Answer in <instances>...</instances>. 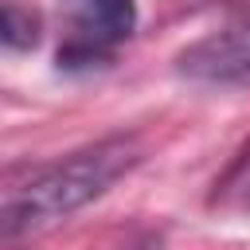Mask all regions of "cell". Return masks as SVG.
Segmentation results:
<instances>
[{"mask_svg": "<svg viewBox=\"0 0 250 250\" xmlns=\"http://www.w3.org/2000/svg\"><path fill=\"white\" fill-rule=\"evenodd\" d=\"M141 145L133 137H105L90 148H78L62 160L27 168L23 180H8L4 188V238H20L31 230H43L78 207L105 195L129 168H137Z\"/></svg>", "mask_w": 250, "mask_h": 250, "instance_id": "obj_1", "label": "cell"}, {"mask_svg": "<svg viewBox=\"0 0 250 250\" xmlns=\"http://www.w3.org/2000/svg\"><path fill=\"white\" fill-rule=\"evenodd\" d=\"M78 31L59 51V66H90L102 62L117 43L137 31V0H74Z\"/></svg>", "mask_w": 250, "mask_h": 250, "instance_id": "obj_2", "label": "cell"}, {"mask_svg": "<svg viewBox=\"0 0 250 250\" xmlns=\"http://www.w3.org/2000/svg\"><path fill=\"white\" fill-rule=\"evenodd\" d=\"M211 207L230 215H250V145L238 152V160L223 172V180L211 191Z\"/></svg>", "mask_w": 250, "mask_h": 250, "instance_id": "obj_3", "label": "cell"}, {"mask_svg": "<svg viewBox=\"0 0 250 250\" xmlns=\"http://www.w3.org/2000/svg\"><path fill=\"white\" fill-rule=\"evenodd\" d=\"M4 43L12 51H27L39 43V16L16 0H4Z\"/></svg>", "mask_w": 250, "mask_h": 250, "instance_id": "obj_4", "label": "cell"}]
</instances>
